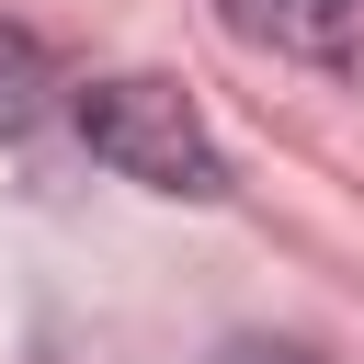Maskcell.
I'll return each mask as SVG.
<instances>
[{
  "label": "cell",
  "instance_id": "cell-1",
  "mask_svg": "<svg viewBox=\"0 0 364 364\" xmlns=\"http://www.w3.org/2000/svg\"><path fill=\"white\" fill-rule=\"evenodd\" d=\"M80 136L102 171L148 182V193H182V205H216L228 193V159L205 136V114L171 91V80H91L80 91Z\"/></svg>",
  "mask_w": 364,
  "mask_h": 364
},
{
  "label": "cell",
  "instance_id": "cell-2",
  "mask_svg": "<svg viewBox=\"0 0 364 364\" xmlns=\"http://www.w3.org/2000/svg\"><path fill=\"white\" fill-rule=\"evenodd\" d=\"M239 46H273L296 68H353L364 57V0H216Z\"/></svg>",
  "mask_w": 364,
  "mask_h": 364
},
{
  "label": "cell",
  "instance_id": "cell-4",
  "mask_svg": "<svg viewBox=\"0 0 364 364\" xmlns=\"http://www.w3.org/2000/svg\"><path fill=\"white\" fill-rule=\"evenodd\" d=\"M216 364H318V353H307V341H273V330H239Z\"/></svg>",
  "mask_w": 364,
  "mask_h": 364
},
{
  "label": "cell",
  "instance_id": "cell-3",
  "mask_svg": "<svg viewBox=\"0 0 364 364\" xmlns=\"http://www.w3.org/2000/svg\"><path fill=\"white\" fill-rule=\"evenodd\" d=\"M46 102H57L46 46H34L23 23H0V136H34V125H46Z\"/></svg>",
  "mask_w": 364,
  "mask_h": 364
}]
</instances>
